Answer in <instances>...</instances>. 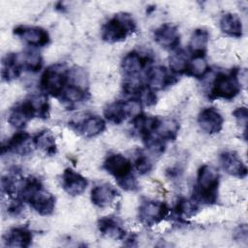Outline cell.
Instances as JSON below:
<instances>
[{"label":"cell","instance_id":"12","mask_svg":"<svg viewBox=\"0 0 248 248\" xmlns=\"http://www.w3.org/2000/svg\"><path fill=\"white\" fill-rule=\"evenodd\" d=\"M198 123L202 131L211 135L217 134L222 130L224 119L215 108H205L200 112Z\"/></svg>","mask_w":248,"mask_h":248},{"label":"cell","instance_id":"32","mask_svg":"<svg viewBox=\"0 0 248 248\" xmlns=\"http://www.w3.org/2000/svg\"><path fill=\"white\" fill-rule=\"evenodd\" d=\"M135 168L140 174H146L152 170V162L144 152L140 151L135 159Z\"/></svg>","mask_w":248,"mask_h":248},{"label":"cell","instance_id":"9","mask_svg":"<svg viewBox=\"0 0 248 248\" xmlns=\"http://www.w3.org/2000/svg\"><path fill=\"white\" fill-rule=\"evenodd\" d=\"M14 34L30 46L42 47L49 43L47 31L39 26L19 25L14 29Z\"/></svg>","mask_w":248,"mask_h":248},{"label":"cell","instance_id":"28","mask_svg":"<svg viewBox=\"0 0 248 248\" xmlns=\"http://www.w3.org/2000/svg\"><path fill=\"white\" fill-rule=\"evenodd\" d=\"M179 126L176 121L172 119H159L158 126L155 131V136L164 141L174 140L178 133Z\"/></svg>","mask_w":248,"mask_h":248},{"label":"cell","instance_id":"19","mask_svg":"<svg viewBox=\"0 0 248 248\" xmlns=\"http://www.w3.org/2000/svg\"><path fill=\"white\" fill-rule=\"evenodd\" d=\"M77 131L85 138H93L104 132L106 129L105 120L97 115L87 116L76 125Z\"/></svg>","mask_w":248,"mask_h":248},{"label":"cell","instance_id":"13","mask_svg":"<svg viewBox=\"0 0 248 248\" xmlns=\"http://www.w3.org/2000/svg\"><path fill=\"white\" fill-rule=\"evenodd\" d=\"M155 42L164 48L175 49L180 42L178 29L170 23H164L154 32Z\"/></svg>","mask_w":248,"mask_h":248},{"label":"cell","instance_id":"7","mask_svg":"<svg viewBox=\"0 0 248 248\" xmlns=\"http://www.w3.org/2000/svg\"><path fill=\"white\" fill-rule=\"evenodd\" d=\"M141 102L138 98L127 101H115L109 104L104 110L106 119L113 124H120L128 117H134L140 112Z\"/></svg>","mask_w":248,"mask_h":248},{"label":"cell","instance_id":"31","mask_svg":"<svg viewBox=\"0 0 248 248\" xmlns=\"http://www.w3.org/2000/svg\"><path fill=\"white\" fill-rule=\"evenodd\" d=\"M175 213L180 218H190L199 210V205L196 200L180 199L175 205Z\"/></svg>","mask_w":248,"mask_h":248},{"label":"cell","instance_id":"20","mask_svg":"<svg viewBox=\"0 0 248 248\" xmlns=\"http://www.w3.org/2000/svg\"><path fill=\"white\" fill-rule=\"evenodd\" d=\"M32 232L23 227H16L10 230L4 237L6 246L26 248L32 242Z\"/></svg>","mask_w":248,"mask_h":248},{"label":"cell","instance_id":"6","mask_svg":"<svg viewBox=\"0 0 248 248\" xmlns=\"http://www.w3.org/2000/svg\"><path fill=\"white\" fill-rule=\"evenodd\" d=\"M241 90V83L238 79V70H232L230 73L220 72L215 77L209 91L210 99L232 100Z\"/></svg>","mask_w":248,"mask_h":248},{"label":"cell","instance_id":"29","mask_svg":"<svg viewBox=\"0 0 248 248\" xmlns=\"http://www.w3.org/2000/svg\"><path fill=\"white\" fill-rule=\"evenodd\" d=\"M18 59L22 67V70L36 73L42 69V56L34 50H27L22 52L21 54H18Z\"/></svg>","mask_w":248,"mask_h":248},{"label":"cell","instance_id":"23","mask_svg":"<svg viewBox=\"0 0 248 248\" xmlns=\"http://www.w3.org/2000/svg\"><path fill=\"white\" fill-rule=\"evenodd\" d=\"M98 229L103 235L113 238L115 240H121L125 238L126 235L125 230L112 217L101 218L98 222Z\"/></svg>","mask_w":248,"mask_h":248},{"label":"cell","instance_id":"22","mask_svg":"<svg viewBox=\"0 0 248 248\" xmlns=\"http://www.w3.org/2000/svg\"><path fill=\"white\" fill-rule=\"evenodd\" d=\"M22 71L17 53H9L2 60L1 77L3 80L10 81L17 78Z\"/></svg>","mask_w":248,"mask_h":248},{"label":"cell","instance_id":"25","mask_svg":"<svg viewBox=\"0 0 248 248\" xmlns=\"http://www.w3.org/2000/svg\"><path fill=\"white\" fill-rule=\"evenodd\" d=\"M208 41L209 33L207 30L202 28L196 29L189 43V49L192 56H205Z\"/></svg>","mask_w":248,"mask_h":248},{"label":"cell","instance_id":"8","mask_svg":"<svg viewBox=\"0 0 248 248\" xmlns=\"http://www.w3.org/2000/svg\"><path fill=\"white\" fill-rule=\"evenodd\" d=\"M169 212L170 208L165 202L146 201L139 208V218L144 226L152 227L162 222L169 215Z\"/></svg>","mask_w":248,"mask_h":248},{"label":"cell","instance_id":"30","mask_svg":"<svg viewBox=\"0 0 248 248\" xmlns=\"http://www.w3.org/2000/svg\"><path fill=\"white\" fill-rule=\"evenodd\" d=\"M189 59L190 57L185 50L177 49L170 57V71L173 75L185 74Z\"/></svg>","mask_w":248,"mask_h":248},{"label":"cell","instance_id":"2","mask_svg":"<svg viewBox=\"0 0 248 248\" xmlns=\"http://www.w3.org/2000/svg\"><path fill=\"white\" fill-rule=\"evenodd\" d=\"M103 168L112 175L118 185L127 191L138 189V182L133 173V165L129 159L121 154H111L107 157Z\"/></svg>","mask_w":248,"mask_h":248},{"label":"cell","instance_id":"21","mask_svg":"<svg viewBox=\"0 0 248 248\" xmlns=\"http://www.w3.org/2000/svg\"><path fill=\"white\" fill-rule=\"evenodd\" d=\"M58 99L69 108H73L87 99V91L81 85L68 83Z\"/></svg>","mask_w":248,"mask_h":248},{"label":"cell","instance_id":"11","mask_svg":"<svg viewBox=\"0 0 248 248\" xmlns=\"http://www.w3.org/2000/svg\"><path fill=\"white\" fill-rule=\"evenodd\" d=\"M222 169L230 175L244 178L247 176L248 170L239 156L232 151H224L219 157Z\"/></svg>","mask_w":248,"mask_h":248},{"label":"cell","instance_id":"1","mask_svg":"<svg viewBox=\"0 0 248 248\" xmlns=\"http://www.w3.org/2000/svg\"><path fill=\"white\" fill-rule=\"evenodd\" d=\"M16 199L28 202L37 213L43 216L50 215L55 207V198L35 177L24 179Z\"/></svg>","mask_w":248,"mask_h":248},{"label":"cell","instance_id":"33","mask_svg":"<svg viewBox=\"0 0 248 248\" xmlns=\"http://www.w3.org/2000/svg\"><path fill=\"white\" fill-rule=\"evenodd\" d=\"M232 115L236 119L237 123L244 128V133H246V127H247V120H248V111L246 107H240L233 110Z\"/></svg>","mask_w":248,"mask_h":248},{"label":"cell","instance_id":"16","mask_svg":"<svg viewBox=\"0 0 248 248\" xmlns=\"http://www.w3.org/2000/svg\"><path fill=\"white\" fill-rule=\"evenodd\" d=\"M148 61L149 59L146 55L133 50L124 56L121 67L126 77H138L140 73L146 68Z\"/></svg>","mask_w":248,"mask_h":248},{"label":"cell","instance_id":"26","mask_svg":"<svg viewBox=\"0 0 248 248\" xmlns=\"http://www.w3.org/2000/svg\"><path fill=\"white\" fill-rule=\"evenodd\" d=\"M34 146L46 155H54L57 151L54 135L49 130H43L33 137Z\"/></svg>","mask_w":248,"mask_h":248},{"label":"cell","instance_id":"15","mask_svg":"<svg viewBox=\"0 0 248 248\" xmlns=\"http://www.w3.org/2000/svg\"><path fill=\"white\" fill-rule=\"evenodd\" d=\"M87 180L80 173L67 168L62 174V187L71 196L82 194L87 187Z\"/></svg>","mask_w":248,"mask_h":248},{"label":"cell","instance_id":"17","mask_svg":"<svg viewBox=\"0 0 248 248\" xmlns=\"http://www.w3.org/2000/svg\"><path fill=\"white\" fill-rule=\"evenodd\" d=\"M159 119V117L149 116L143 112H140L132 118V124L135 131L144 141L155 134Z\"/></svg>","mask_w":248,"mask_h":248},{"label":"cell","instance_id":"27","mask_svg":"<svg viewBox=\"0 0 248 248\" xmlns=\"http://www.w3.org/2000/svg\"><path fill=\"white\" fill-rule=\"evenodd\" d=\"M209 71L210 68L204 56H192L189 59L185 75L201 79L203 78Z\"/></svg>","mask_w":248,"mask_h":248},{"label":"cell","instance_id":"4","mask_svg":"<svg viewBox=\"0 0 248 248\" xmlns=\"http://www.w3.org/2000/svg\"><path fill=\"white\" fill-rule=\"evenodd\" d=\"M135 30L136 23L132 16L120 13L114 15L103 25L101 36L108 43H118L124 41Z\"/></svg>","mask_w":248,"mask_h":248},{"label":"cell","instance_id":"18","mask_svg":"<svg viewBox=\"0 0 248 248\" xmlns=\"http://www.w3.org/2000/svg\"><path fill=\"white\" fill-rule=\"evenodd\" d=\"M117 196V190L108 183L96 185L91 190V202L94 205L100 208H104L110 205Z\"/></svg>","mask_w":248,"mask_h":248},{"label":"cell","instance_id":"10","mask_svg":"<svg viewBox=\"0 0 248 248\" xmlns=\"http://www.w3.org/2000/svg\"><path fill=\"white\" fill-rule=\"evenodd\" d=\"M173 74L164 66H155L146 72V86L154 92L171 85L175 79Z\"/></svg>","mask_w":248,"mask_h":248},{"label":"cell","instance_id":"14","mask_svg":"<svg viewBox=\"0 0 248 248\" xmlns=\"http://www.w3.org/2000/svg\"><path fill=\"white\" fill-rule=\"evenodd\" d=\"M31 144L33 143V138L24 131H19L9 139L7 143L2 147V153L5 151L12 152L19 155H27L31 152Z\"/></svg>","mask_w":248,"mask_h":248},{"label":"cell","instance_id":"5","mask_svg":"<svg viewBox=\"0 0 248 248\" xmlns=\"http://www.w3.org/2000/svg\"><path fill=\"white\" fill-rule=\"evenodd\" d=\"M70 72L63 64H54L47 67L42 74L40 88L45 95L59 98L69 83Z\"/></svg>","mask_w":248,"mask_h":248},{"label":"cell","instance_id":"3","mask_svg":"<svg viewBox=\"0 0 248 248\" xmlns=\"http://www.w3.org/2000/svg\"><path fill=\"white\" fill-rule=\"evenodd\" d=\"M219 180V172L215 168L209 165H202L198 170L195 200L205 204L215 203L218 197Z\"/></svg>","mask_w":248,"mask_h":248},{"label":"cell","instance_id":"24","mask_svg":"<svg viewBox=\"0 0 248 248\" xmlns=\"http://www.w3.org/2000/svg\"><path fill=\"white\" fill-rule=\"evenodd\" d=\"M220 28L221 30L234 38H239L243 33V26L240 17L232 13L224 14L220 19Z\"/></svg>","mask_w":248,"mask_h":248}]
</instances>
